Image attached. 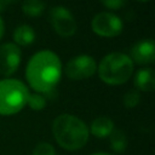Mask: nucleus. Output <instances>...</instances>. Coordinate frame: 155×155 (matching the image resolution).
I'll return each mask as SVG.
<instances>
[{"mask_svg":"<svg viewBox=\"0 0 155 155\" xmlns=\"http://www.w3.org/2000/svg\"><path fill=\"white\" fill-rule=\"evenodd\" d=\"M62 76V62L50 50H42L31 56L25 68V79L36 93H51Z\"/></svg>","mask_w":155,"mask_h":155,"instance_id":"obj_1","label":"nucleus"},{"mask_svg":"<svg viewBox=\"0 0 155 155\" xmlns=\"http://www.w3.org/2000/svg\"><path fill=\"white\" fill-rule=\"evenodd\" d=\"M52 133L56 142L65 150L81 149L88 140L90 131L86 124L75 115L61 114L52 124Z\"/></svg>","mask_w":155,"mask_h":155,"instance_id":"obj_2","label":"nucleus"},{"mask_svg":"<svg viewBox=\"0 0 155 155\" xmlns=\"http://www.w3.org/2000/svg\"><path fill=\"white\" fill-rule=\"evenodd\" d=\"M134 63L128 54L122 52H111L105 54L98 67L99 79L108 85H122L133 74Z\"/></svg>","mask_w":155,"mask_h":155,"instance_id":"obj_3","label":"nucleus"},{"mask_svg":"<svg viewBox=\"0 0 155 155\" xmlns=\"http://www.w3.org/2000/svg\"><path fill=\"white\" fill-rule=\"evenodd\" d=\"M29 90L17 79L0 80V115L8 116L19 113L28 102Z\"/></svg>","mask_w":155,"mask_h":155,"instance_id":"obj_4","label":"nucleus"},{"mask_svg":"<svg viewBox=\"0 0 155 155\" xmlns=\"http://www.w3.org/2000/svg\"><path fill=\"white\" fill-rule=\"evenodd\" d=\"M91 28L94 34L102 38H115L121 34L124 29L122 19L113 12L103 11L93 16Z\"/></svg>","mask_w":155,"mask_h":155,"instance_id":"obj_5","label":"nucleus"},{"mask_svg":"<svg viewBox=\"0 0 155 155\" xmlns=\"http://www.w3.org/2000/svg\"><path fill=\"white\" fill-rule=\"evenodd\" d=\"M48 21L53 30L62 38H69L76 33V21L70 10L64 6L52 7L48 13Z\"/></svg>","mask_w":155,"mask_h":155,"instance_id":"obj_6","label":"nucleus"},{"mask_svg":"<svg viewBox=\"0 0 155 155\" xmlns=\"http://www.w3.org/2000/svg\"><path fill=\"white\" fill-rule=\"evenodd\" d=\"M97 71V63L90 54L73 57L65 65V74L71 80H85L93 76Z\"/></svg>","mask_w":155,"mask_h":155,"instance_id":"obj_7","label":"nucleus"},{"mask_svg":"<svg viewBox=\"0 0 155 155\" xmlns=\"http://www.w3.org/2000/svg\"><path fill=\"white\" fill-rule=\"evenodd\" d=\"M21 48L13 42H5L0 45V74L10 76L15 74L21 64Z\"/></svg>","mask_w":155,"mask_h":155,"instance_id":"obj_8","label":"nucleus"},{"mask_svg":"<svg viewBox=\"0 0 155 155\" xmlns=\"http://www.w3.org/2000/svg\"><path fill=\"white\" fill-rule=\"evenodd\" d=\"M130 58L133 63L145 65L155 61V44L151 39H145L136 42L130 52Z\"/></svg>","mask_w":155,"mask_h":155,"instance_id":"obj_9","label":"nucleus"},{"mask_svg":"<svg viewBox=\"0 0 155 155\" xmlns=\"http://www.w3.org/2000/svg\"><path fill=\"white\" fill-rule=\"evenodd\" d=\"M133 84L138 91L151 92L155 88V78L154 70L151 68H142L139 69L133 79Z\"/></svg>","mask_w":155,"mask_h":155,"instance_id":"obj_10","label":"nucleus"},{"mask_svg":"<svg viewBox=\"0 0 155 155\" xmlns=\"http://www.w3.org/2000/svg\"><path fill=\"white\" fill-rule=\"evenodd\" d=\"M114 130V122L108 116H99L94 119L90 126V131L94 137L105 138Z\"/></svg>","mask_w":155,"mask_h":155,"instance_id":"obj_11","label":"nucleus"},{"mask_svg":"<svg viewBox=\"0 0 155 155\" xmlns=\"http://www.w3.org/2000/svg\"><path fill=\"white\" fill-rule=\"evenodd\" d=\"M35 38H36L35 30L29 24L18 25L13 31V41L18 47L31 45L35 41Z\"/></svg>","mask_w":155,"mask_h":155,"instance_id":"obj_12","label":"nucleus"},{"mask_svg":"<svg viewBox=\"0 0 155 155\" xmlns=\"http://www.w3.org/2000/svg\"><path fill=\"white\" fill-rule=\"evenodd\" d=\"M45 10V4L41 0H24L22 4V11L28 17L41 16Z\"/></svg>","mask_w":155,"mask_h":155,"instance_id":"obj_13","label":"nucleus"},{"mask_svg":"<svg viewBox=\"0 0 155 155\" xmlns=\"http://www.w3.org/2000/svg\"><path fill=\"white\" fill-rule=\"evenodd\" d=\"M109 137H110V147L115 153H122L126 149L127 138L121 130H113Z\"/></svg>","mask_w":155,"mask_h":155,"instance_id":"obj_14","label":"nucleus"},{"mask_svg":"<svg viewBox=\"0 0 155 155\" xmlns=\"http://www.w3.org/2000/svg\"><path fill=\"white\" fill-rule=\"evenodd\" d=\"M46 103H47V101H46L45 96H42L41 93H36V92L35 93H29L27 104L30 107V109L36 110V111L42 110L46 107Z\"/></svg>","mask_w":155,"mask_h":155,"instance_id":"obj_15","label":"nucleus"},{"mask_svg":"<svg viewBox=\"0 0 155 155\" xmlns=\"http://www.w3.org/2000/svg\"><path fill=\"white\" fill-rule=\"evenodd\" d=\"M139 102H140V93L136 90H131L127 93H125L124 99H122L124 105L128 109H132V108L137 107L139 104Z\"/></svg>","mask_w":155,"mask_h":155,"instance_id":"obj_16","label":"nucleus"},{"mask_svg":"<svg viewBox=\"0 0 155 155\" xmlns=\"http://www.w3.org/2000/svg\"><path fill=\"white\" fill-rule=\"evenodd\" d=\"M31 155H56V150L50 143L42 142L34 148Z\"/></svg>","mask_w":155,"mask_h":155,"instance_id":"obj_17","label":"nucleus"},{"mask_svg":"<svg viewBox=\"0 0 155 155\" xmlns=\"http://www.w3.org/2000/svg\"><path fill=\"white\" fill-rule=\"evenodd\" d=\"M102 2V5L107 8H110V10H120L122 8L127 0H99Z\"/></svg>","mask_w":155,"mask_h":155,"instance_id":"obj_18","label":"nucleus"},{"mask_svg":"<svg viewBox=\"0 0 155 155\" xmlns=\"http://www.w3.org/2000/svg\"><path fill=\"white\" fill-rule=\"evenodd\" d=\"M4 34H5V23H4L2 18H1V16H0V40L2 39Z\"/></svg>","mask_w":155,"mask_h":155,"instance_id":"obj_19","label":"nucleus"},{"mask_svg":"<svg viewBox=\"0 0 155 155\" xmlns=\"http://www.w3.org/2000/svg\"><path fill=\"white\" fill-rule=\"evenodd\" d=\"M7 6V1L6 0H0V12H2Z\"/></svg>","mask_w":155,"mask_h":155,"instance_id":"obj_20","label":"nucleus"},{"mask_svg":"<svg viewBox=\"0 0 155 155\" xmlns=\"http://www.w3.org/2000/svg\"><path fill=\"white\" fill-rule=\"evenodd\" d=\"M91 155H111V154H109V153H103V151H98V153H93V154H91Z\"/></svg>","mask_w":155,"mask_h":155,"instance_id":"obj_21","label":"nucleus"},{"mask_svg":"<svg viewBox=\"0 0 155 155\" xmlns=\"http://www.w3.org/2000/svg\"><path fill=\"white\" fill-rule=\"evenodd\" d=\"M6 1H7V4H8V2H13V1H17V0H6Z\"/></svg>","mask_w":155,"mask_h":155,"instance_id":"obj_22","label":"nucleus"},{"mask_svg":"<svg viewBox=\"0 0 155 155\" xmlns=\"http://www.w3.org/2000/svg\"><path fill=\"white\" fill-rule=\"evenodd\" d=\"M138 1H143V2H145V1H149V0H138Z\"/></svg>","mask_w":155,"mask_h":155,"instance_id":"obj_23","label":"nucleus"}]
</instances>
